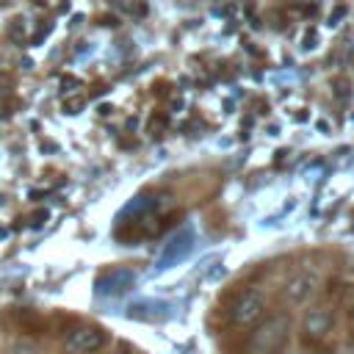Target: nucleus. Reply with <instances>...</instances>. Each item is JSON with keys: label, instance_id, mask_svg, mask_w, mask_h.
<instances>
[{"label": "nucleus", "instance_id": "f257e3e1", "mask_svg": "<svg viewBox=\"0 0 354 354\" xmlns=\"http://www.w3.org/2000/svg\"><path fill=\"white\" fill-rule=\"evenodd\" d=\"M290 337V318L285 313L268 315L246 343V354H279Z\"/></svg>", "mask_w": 354, "mask_h": 354}, {"label": "nucleus", "instance_id": "f03ea898", "mask_svg": "<svg viewBox=\"0 0 354 354\" xmlns=\"http://www.w3.org/2000/svg\"><path fill=\"white\" fill-rule=\"evenodd\" d=\"M263 313H266V296H263L260 290L249 288V290H243V293L232 301V307H230V321H232L235 326H252V324H257V321L263 318Z\"/></svg>", "mask_w": 354, "mask_h": 354}, {"label": "nucleus", "instance_id": "7ed1b4c3", "mask_svg": "<svg viewBox=\"0 0 354 354\" xmlns=\"http://www.w3.org/2000/svg\"><path fill=\"white\" fill-rule=\"evenodd\" d=\"M191 249H194V230H191V227H183V230H177V232L166 241L158 266H160V268H169V266L180 263V260H185V257L191 254Z\"/></svg>", "mask_w": 354, "mask_h": 354}, {"label": "nucleus", "instance_id": "20e7f679", "mask_svg": "<svg viewBox=\"0 0 354 354\" xmlns=\"http://www.w3.org/2000/svg\"><path fill=\"white\" fill-rule=\"evenodd\" d=\"M64 346L69 354H91V351L105 346V332L97 326H77L66 335Z\"/></svg>", "mask_w": 354, "mask_h": 354}, {"label": "nucleus", "instance_id": "39448f33", "mask_svg": "<svg viewBox=\"0 0 354 354\" xmlns=\"http://www.w3.org/2000/svg\"><path fill=\"white\" fill-rule=\"evenodd\" d=\"M315 290H318V277L310 274V271H299V274H293V277L285 282V299H288L290 304H304V301H310V299L315 296Z\"/></svg>", "mask_w": 354, "mask_h": 354}, {"label": "nucleus", "instance_id": "423d86ee", "mask_svg": "<svg viewBox=\"0 0 354 354\" xmlns=\"http://www.w3.org/2000/svg\"><path fill=\"white\" fill-rule=\"evenodd\" d=\"M133 282H136V274L130 268H113V271H108V274H102L97 279V293H102V296H119L127 288H133Z\"/></svg>", "mask_w": 354, "mask_h": 354}, {"label": "nucleus", "instance_id": "0eeeda50", "mask_svg": "<svg viewBox=\"0 0 354 354\" xmlns=\"http://www.w3.org/2000/svg\"><path fill=\"white\" fill-rule=\"evenodd\" d=\"M304 326H307V332H313V335H324V332H329V326H332V315H329L326 310H310L307 318H304Z\"/></svg>", "mask_w": 354, "mask_h": 354}, {"label": "nucleus", "instance_id": "6e6552de", "mask_svg": "<svg viewBox=\"0 0 354 354\" xmlns=\"http://www.w3.org/2000/svg\"><path fill=\"white\" fill-rule=\"evenodd\" d=\"M11 354H36V348H33V346H28V343H14Z\"/></svg>", "mask_w": 354, "mask_h": 354}]
</instances>
